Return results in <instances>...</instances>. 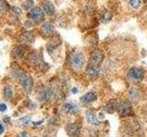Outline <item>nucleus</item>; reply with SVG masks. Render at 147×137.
I'll return each instance as SVG.
<instances>
[{"label": "nucleus", "instance_id": "nucleus-5", "mask_svg": "<svg viewBox=\"0 0 147 137\" xmlns=\"http://www.w3.org/2000/svg\"><path fill=\"white\" fill-rule=\"evenodd\" d=\"M53 90L52 87H46L40 93V100L43 102H50L53 98Z\"/></svg>", "mask_w": 147, "mask_h": 137}, {"label": "nucleus", "instance_id": "nucleus-26", "mask_svg": "<svg viewBox=\"0 0 147 137\" xmlns=\"http://www.w3.org/2000/svg\"><path fill=\"white\" fill-rule=\"evenodd\" d=\"M3 122H5V123H9L10 122V118L9 117H7V118H5V119H3Z\"/></svg>", "mask_w": 147, "mask_h": 137}, {"label": "nucleus", "instance_id": "nucleus-10", "mask_svg": "<svg viewBox=\"0 0 147 137\" xmlns=\"http://www.w3.org/2000/svg\"><path fill=\"white\" fill-rule=\"evenodd\" d=\"M78 110H79V107L76 102H71L63 105V111L69 114H75L78 112Z\"/></svg>", "mask_w": 147, "mask_h": 137}, {"label": "nucleus", "instance_id": "nucleus-18", "mask_svg": "<svg viewBox=\"0 0 147 137\" xmlns=\"http://www.w3.org/2000/svg\"><path fill=\"white\" fill-rule=\"evenodd\" d=\"M25 47L24 46H18V47L15 48V49H14V53H15V55L17 57L20 58L22 57V55L25 53Z\"/></svg>", "mask_w": 147, "mask_h": 137}, {"label": "nucleus", "instance_id": "nucleus-27", "mask_svg": "<svg viewBox=\"0 0 147 137\" xmlns=\"http://www.w3.org/2000/svg\"><path fill=\"white\" fill-rule=\"evenodd\" d=\"M77 91H78V90H77V89H76V88L72 89V92H73V93H77Z\"/></svg>", "mask_w": 147, "mask_h": 137}, {"label": "nucleus", "instance_id": "nucleus-2", "mask_svg": "<svg viewBox=\"0 0 147 137\" xmlns=\"http://www.w3.org/2000/svg\"><path fill=\"white\" fill-rule=\"evenodd\" d=\"M69 65L75 70H79L85 64V57L82 52L79 51H73L69 54L67 58Z\"/></svg>", "mask_w": 147, "mask_h": 137}, {"label": "nucleus", "instance_id": "nucleus-24", "mask_svg": "<svg viewBox=\"0 0 147 137\" xmlns=\"http://www.w3.org/2000/svg\"><path fill=\"white\" fill-rule=\"evenodd\" d=\"M17 137H28V132H25V131H23V132H21L20 134H18Z\"/></svg>", "mask_w": 147, "mask_h": 137}, {"label": "nucleus", "instance_id": "nucleus-9", "mask_svg": "<svg viewBox=\"0 0 147 137\" xmlns=\"http://www.w3.org/2000/svg\"><path fill=\"white\" fill-rule=\"evenodd\" d=\"M117 110L121 114H124V115H128V114H130L131 108V105H130V103H129V102H121L118 103Z\"/></svg>", "mask_w": 147, "mask_h": 137}, {"label": "nucleus", "instance_id": "nucleus-12", "mask_svg": "<svg viewBox=\"0 0 147 137\" xmlns=\"http://www.w3.org/2000/svg\"><path fill=\"white\" fill-rule=\"evenodd\" d=\"M42 10L47 16H52L55 12V7L52 2L45 1L42 5Z\"/></svg>", "mask_w": 147, "mask_h": 137}, {"label": "nucleus", "instance_id": "nucleus-1", "mask_svg": "<svg viewBox=\"0 0 147 137\" xmlns=\"http://www.w3.org/2000/svg\"><path fill=\"white\" fill-rule=\"evenodd\" d=\"M14 74H15V77L18 80V81L20 82L23 90L27 91V92H30L32 89V85H33V81H32L31 77L30 75H28L27 73L23 72L20 68L15 70Z\"/></svg>", "mask_w": 147, "mask_h": 137}, {"label": "nucleus", "instance_id": "nucleus-25", "mask_svg": "<svg viewBox=\"0 0 147 137\" xmlns=\"http://www.w3.org/2000/svg\"><path fill=\"white\" fill-rule=\"evenodd\" d=\"M7 109V107L6 106V104H5L4 102H2L1 103V112H5Z\"/></svg>", "mask_w": 147, "mask_h": 137}, {"label": "nucleus", "instance_id": "nucleus-13", "mask_svg": "<svg viewBox=\"0 0 147 137\" xmlns=\"http://www.w3.org/2000/svg\"><path fill=\"white\" fill-rule=\"evenodd\" d=\"M86 75L91 76V77L96 76L99 73V68L98 65H96V64H90V65L87 66L86 70Z\"/></svg>", "mask_w": 147, "mask_h": 137}, {"label": "nucleus", "instance_id": "nucleus-16", "mask_svg": "<svg viewBox=\"0 0 147 137\" xmlns=\"http://www.w3.org/2000/svg\"><path fill=\"white\" fill-rule=\"evenodd\" d=\"M3 94L5 96V98L6 99H10L12 96H13V90L10 86H5L4 89H3Z\"/></svg>", "mask_w": 147, "mask_h": 137}, {"label": "nucleus", "instance_id": "nucleus-20", "mask_svg": "<svg viewBox=\"0 0 147 137\" xmlns=\"http://www.w3.org/2000/svg\"><path fill=\"white\" fill-rule=\"evenodd\" d=\"M33 5H34V3L32 0H27V1H25L24 3H23L22 7H23V8L27 10V9H31L32 7H33Z\"/></svg>", "mask_w": 147, "mask_h": 137}, {"label": "nucleus", "instance_id": "nucleus-15", "mask_svg": "<svg viewBox=\"0 0 147 137\" xmlns=\"http://www.w3.org/2000/svg\"><path fill=\"white\" fill-rule=\"evenodd\" d=\"M21 39L23 41H26V42H30V43L34 42V37L31 32H24L21 35Z\"/></svg>", "mask_w": 147, "mask_h": 137}, {"label": "nucleus", "instance_id": "nucleus-19", "mask_svg": "<svg viewBox=\"0 0 147 137\" xmlns=\"http://www.w3.org/2000/svg\"><path fill=\"white\" fill-rule=\"evenodd\" d=\"M31 120V117L30 116H25V117H22L20 119V121H18V123L21 125H27L29 124Z\"/></svg>", "mask_w": 147, "mask_h": 137}, {"label": "nucleus", "instance_id": "nucleus-17", "mask_svg": "<svg viewBox=\"0 0 147 137\" xmlns=\"http://www.w3.org/2000/svg\"><path fill=\"white\" fill-rule=\"evenodd\" d=\"M111 17H112L111 13L109 12V11H107V10H105V11L100 15V19H101V21L104 22V23H108L110 19H111Z\"/></svg>", "mask_w": 147, "mask_h": 137}, {"label": "nucleus", "instance_id": "nucleus-11", "mask_svg": "<svg viewBox=\"0 0 147 137\" xmlns=\"http://www.w3.org/2000/svg\"><path fill=\"white\" fill-rule=\"evenodd\" d=\"M66 132L70 136H76L80 132V127L76 123H70L66 127Z\"/></svg>", "mask_w": 147, "mask_h": 137}, {"label": "nucleus", "instance_id": "nucleus-7", "mask_svg": "<svg viewBox=\"0 0 147 137\" xmlns=\"http://www.w3.org/2000/svg\"><path fill=\"white\" fill-rule=\"evenodd\" d=\"M90 59H91L92 64H96V65H98V64L101 61H102L103 54H102V52H101L99 49H95V50H93V51H92Z\"/></svg>", "mask_w": 147, "mask_h": 137}, {"label": "nucleus", "instance_id": "nucleus-8", "mask_svg": "<svg viewBox=\"0 0 147 137\" xmlns=\"http://www.w3.org/2000/svg\"><path fill=\"white\" fill-rule=\"evenodd\" d=\"M54 31V26L50 22L43 23L40 27V32L43 36H50Z\"/></svg>", "mask_w": 147, "mask_h": 137}, {"label": "nucleus", "instance_id": "nucleus-4", "mask_svg": "<svg viewBox=\"0 0 147 137\" xmlns=\"http://www.w3.org/2000/svg\"><path fill=\"white\" fill-rule=\"evenodd\" d=\"M30 17L34 22L38 23V22L42 21L43 17H44V12H43V10H41V9L38 7H32L30 12Z\"/></svg>", "mask_w": 147, "mask_h": 137}, {"label": "nucleus", "instance_id": "nucleus-3", "mask_svg": "<svg viewBox=\"0 0 147 137\" xmlns=\"http://www.w3.org/2000/svg\"><path fill=\"white\" fill-rule=\"evenodd\" d=\"M128 79L132 82H140L144 79V71L138 68H131L128 71Z\"/></svg>", "mask_w": 147, "mask_h": 137}, {"label": "nucleus", "instance_id": "nucleus-22", "mask_svg": "<svg viewBox=\"0 0 147 137\" xmlns=\"http://www.w3.org/2000/svg\"><path fill=\"white\" fill-rule=\"evenodd\" d=\"M0 6H1V11L4 12L6 9H7V7H8V4L5 1V0H1V5H0Z\"/></svg>", "mask_w": 147, "mask_h": 137}, {"label": "nucleus", "instance_id": "nucleus-21", "mask_svg": "<svg viewBox=\"0 0 147 137\" xmlns=\"http://www.w3.org/2000/svg\"><path fill=\"white\" fill-rule=\"evenodd\" d=\"M129 3H130V6L133 8H138L141 5L140 0H129Z\"/></svg>", "mask_w": 147, "mask_h": 137}, {"label": "nucleus", "instance_id": "nucleus-14", "mask_svg": "<svg viewBox=\"0 0 147 137\" xmlns=\"http://www.w3.org/2000/svg\"><path fill=\"white\" fill-rule=\"evenodd\" d=\"M86 120L92 125H98L99 123V120H98V116H96V114L94 112H86Z\"/></svg>", "mask_w": 147, "mask_h": 137}, {"label": "nucleus", "instance_id": "nucleus-23", "mask_svg": "<svg viewBox=\"0 0 147 137\" xmlns=\"http://www.w3.org/2000/svg\"><path fill=\"white\" fill-rule=\"evenodd\" d=\"M13 12L15 13V15H17V16H18L20 14V12H21V10L20 8H18V7H13Z\"/></svg>", "mask_w": 147, "mask_h": 137}, {"label": "nucleus", "instance_id": "nucleus-6", "mask_svg": "<svg viewBox=\"0 0 147 137\" xmlns=\"http://www.w3.org/2000/svg\"><path fill=\"white\" fill-rule=\"evenodd\" d=\"M96 100V94L94 92V91H89V92L86 93L85 95H83L80 98V102L83 104H88L95 102Z\"/></svg>", "mask_w": 147, "mask_h": 137}]
</instances>
